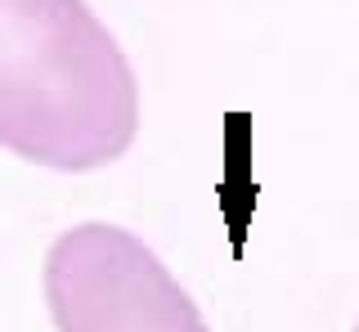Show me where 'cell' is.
<instances>
[{
	"instance_id": "6da1fadb",
	"label": "cell",
	"mask_w": 359,
	"mask_h": 332,
	"mask_svg": "<svg viewBox=\"0 0 359 332\" xmlns=\"http://www.w3.org/2000/svg\"><path fill=\"white\" fill-rule=\"evenodd\" d=\"M140 90L117 36L76 0H0V144L50 171L130 148Z\"/></svg>"
},
{
	"instance_id": "7a4b0ae2",
	"label": "cell",
	"mask_w": 359,
	"mask_h": 332,
	"mask_svg": "<svg viewBox=\"0 0 359 332\" xmlns=\"http://www.w3.org/2000/svg\"><path fill=\"white\" fill-rule=\"evenodd\" d=\"M45 301L59 332H211L149 242L104 220L50 247Z\"/></svg>"
},
{
	"instance_id": "3957f363",
	"label": "cell",
	"mask_w": 359,
	"mask_h": 332,
	"mask_svg": "<svg viewBox=\"0 0 359 332\" xmlns=\"http://www.w3.org/2000/svg\"><path fill=\"white\" fill-rule=\"evenodd\" d=\"M355 332H359V324H355Z\"/></svg>"
}]
</instances>
